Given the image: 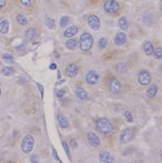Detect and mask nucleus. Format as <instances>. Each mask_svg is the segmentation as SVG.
Instances as JSON below:
<instances>
[{
  "instance_id": "17",
  "label": "nucleus",
  "mask_w": 162,
  "mask_h": 163,
  "mask_svg": "<svg viewBox=\"0 0 162 163\" xmlns=\"http://www.w3.org/2000/svg\"><path fill=\"white\" fill-rule=\"evenodd\" d=\"M153 50H154V47H153V43L149 41L144 42V51L148 56H150L153 54Z\"/></svg>"
},
{
  "instance_id": "5",
  "label": "nucleus",
  "mask_w": 162,
  "mask_h": 163,
  "mask_svg": "<svg viewBox=\"0 0 162 163\" xmlns=\"http://www.w3.org/2000/svg\"><path fill=\"white\" fill-rule=\"evenodd\" d=\"M120 9V6L116 0H105L104 10L108 13L113 14L118 12Z\"/></svg>"
},
{
  "instance_id": "31",
  "label": "nucleus",
  "mask_w": 162,
  "mask_h": 163,
  "mask_svg": "<svg viewBox=\"0 0 162 163\" xmlns=\"http://www.w3.org/2000/svg\"><path fill=\"white\" fill-rule=\"evenodd\" d=\"M2 58H3L5 61H7V63H10V62H12V61L14 60L13 56L11 55V54H3V56H2Z\"/></svg>"
},
{
  "instance_id": "18",
  "label": "nucleus",
  "mask_w": 162,
  "mask_h": 163,
  "mask_svg": "<svg viewBox=\"0 0 162 163\" xmlns=\"http://www.w3.org/2000/svg\"><path fill=\"white\" fill-rule=\"evenodd\" d=\"M118 25H119V28L123 29V31L127 30L129 28V22H128L127 19L124 17H121L118 20Z\"/></svg>"
},
{
  "instance_id": "39",
  "label": "nucleus",
  "mask_w": 162,
  "mask_h": 163,
  "mask_svg": "<svg viewBox=\"0 0 162 163\" xmlns=\"http://www.w3.org/2000/svg\"><path fill=\"white\" fill-rule=\"evenodd\" d=\"M71 145H72L73 149H75L77 146V144H76V142H75V140H72V141H71Z\"/></svg>"
},
{
  "instance_id": "37",
  "label": "nucleus",
  "mask_w": 162,
  "mask_h": 163,
  "mask_svg": "<svg viewBox=\"0 0 162 163\" xmlns=\"http://www.w3.org/2000/svg\"><path fill=\"white\" fill-rule=\"evenodd\" d=\"M37 86H38V88H39L40 90H41L42 98H43V94H44V89H43V86H42V84H37Z\"/></svg>"
},
{
  "instance_id": "4",
  "label": "nucleus",
  "mask_w": 162,
  "mask_h": 163,
  "mask_svg": "<svg viewBox=\"0 0 162 163\" xmlns=\"http://www.w3.org/2000/svg\"><path fill=\"white\" fill-rule=\"evenodd\" d=\"M134 137V131L133 128H126L121 132L119 140L122 144H126L131 141Z\"/></svg>"
},
{
  "instance_id": "34",
  "label": "nucleus",
  "mask_w": 162,
  "mask_h": 163,
  "mask_svg": "<svg viewBox=\"0 0 162 163\" xmlns=\"http://www.w3.org/2000/svg\"><path fill=\"white\" fill-rule=\"evenodd\" d=\"M30 161L32 163L38 162V156L37 154H32L30 157Z\"/></svg>"
},
{
  "instance_id": "33",
  "label": "nucleus",
  "mask_w": 162,
  "mask_h": 163,
  "mask_svg": "<svg viewBox=\"0 0 162 163\" xmlns=\"http://www.w3.org/2000/svg\"><path fill=\"white\" fill-rule=\"evenodd\" d=\"M21 4L23 5L24 7H28L31 6V0H20Z\"/></svg>"
},
{
  "instance_id": "9",
  "label": "nucleus",
  "mask_w": 162,
  "mask_h": 163,
  "mask_svg": "<svg viewBox=\"0 0 162 163\" xmlns=\"http://www.w3.org/2000/svg\"><path fill=\"white\" fill-rule=\"evenodd\" d=\"M88 24L89 27L93 30H98L101 27V20L97 15H90L88 17Z\"/></svg>"
},
{
  "instance_id": "13",
  "label": "nucleus",
  "mask_w": 162,
  "mask_h": 163,
  "mask_svg": "<svg viewBox=\"0 0 162 163\" xmlns=\"http://www.w3.org/2000/svg\"><path fill=\"white\" fill-rule=\"evenodd\" d=\"M114 43L118 46H122L127 42V35L123 32H118L116 33L115 37L113 38Z\"/></svg>"
},
{
  "instance_id": "32",
  "label": "nucleus",
  "mask_w": 162,
  "mask_h": 163,
  "mask_svg": "<svg viewBox=\"0 0 162 163\" xmlns=\"http://www.w3.org/2000/svg\"><path fill=\"white\" fill-rule=\"evenodd\" d=\"M62 145H63V149L65 150V153L67 154V156L70 157V149H69L68 145H67V143L65 142V141H63V142H62Z\"/></svg>"
},
{
  "instance_id": "29",
  "label": "nucleus",
  "mask_w": 162,
  "mask_h": 163,
  "mask_svg": "<svg viewBox=\"0 0 162 163\" xmlns=\"http://www.w3.org/2000/svg\"><path fill=\"white\" fill-rule=\"evenodd\" d=\"M68 23H69V17H67V16L62 17L60 19V21H59V24L62 28H65L68 24Z\"/></svg>"
},
{
  "instance_id": "20",
  "label": "nucleus",
  "mask_w": 162,
  "mask_h": 163,
  "mask_svg": "<svg viewBox=\"0 0 162 163\" xmlns=\"http://www.w3.org/2000/svg\"><path fill=\"white\" fill-rule=\"evenodd\" d=\"M58 121L59 124V126L62 128H67L69 126V122L67 119V117L63 116V115H58Z\"/></svg>"
},
{
  "instance_id": "12",
  "label": "nucleus",
  "mask_w": 162,
  "mask_h": 163,
  "mask_svg": "<svg viewBox=\"0 0 162 163\" xmlns=\"http://www.w3.org/2000/svg\"><path fill=\"white\" fill-rule=\"evenodd\" d=\"M78 72H79V67L75 63H71L67 66L66 69V74L69 77H75L78 74Z\"/></svg>"
},
{
  "instance_id": "10",
  "label": "nucleus",
  "mask_w": 162,
  "mask_h": 163,
  "mask_svg": "<svg viewBox=\"0 0 162 163\" xmlns=\"http://www.w3.org/2000/svg\"><path fill=\"white\" fill-rule=\"evenodd\" d=\"M87 140L88 143L93 147H97L101 145V140L99 136L93 132H88L87 133Z\"/></svg>"
},
{
  "instance_id": "25",
  "label": "nucleus",
  "mask_w": 162,
  "mask_h": 163,
  "mask_svg": "<svg viewBox=\"0 0 162 163\" xmlns=\"http://www.w3.org/2000/svg\"><path fill=\"white\" fill-rule=\"evenodd\" d=\"M15 72V69L12 67H4L2 68V73L6 76H12L13 73Z\"/></svg>"
},
{
  "instance_id": "42",
  "label": "nucleus",
  "mask_w": 162,
  "mask_h": 163,
  "mask_svg": "<svg viewBox=\"0 0 162 163\" xmlns=\"http://www.w3.org/2000/svg\"></svg>"
},
{
  "instance_id": "7",
  "label": "nucleus",
  "mask_w": 162,
  "mask_h": 163,
  "mask_svg": "<svg viewBox=\"0 0 162 163\" xmlns=\"http://www.w3.org/2000/svg\"><path fill=\"white\" fill-rule=\"evenodd\" d=\"M109 89L113 94L118 95L120 93L122 85H121V83L118 81V79L112 77L109 81Z\"/></svg>"
},
{
  "instance_id": "23",
  "label": "nucleus",
  "mask_w": 162,
  "mask_h": 163,
  "mask_svg": "<svg viewBox=\"0 0 162 163\" xmlns=\"http://www.w3.org/2000/svg\"><path fill=\"white\" fill-rule=\"evenodd\" d=\"M77 45V41L74 38H70L66 42V46L68 50H74Z\"/></svg>"
},
{
  "instance_id": "35",
  "label": "nucleus",
  "mask_w": 162,
  "mask_h": 163,
  "mask_svg": "<svg viewBox=\"0 0 162 163\" xmlns=\"http://www.w3.org/2000/svg\"><path fill=\"white\" fill-rule=\"evenodd\" d=\"M65 93H66V92H65L64 89H59V90L58 91V93H57V97H58V98H63V96H64Z\"/></svg>"
},
{
  "instance_id": "26",
  "label": "nucleus",
  "mask_w": 162,
  "mask_h": 163,
  "mask_svg": "<svg viewBox=\"0 0 162 163\" xmlns=\"http://www.w3.org/2000/svg\"><path fill=\"white\" fill-rule=\"evenodd\" d=\"M153 54L156 59H161L162 58V48L160 46L156 48L153 50Z\"/></svg>"
},
{
  "instance_id": "41",
  "label": "nucleus",
  "mask_w": 162,
  "mask_h": 163,
  "mask_svg": "<svg viewBox=\"0 0 162 163\" xmlns=\"http://www.w3.org/2000/svg\"><path fill=\"white\" fill-rule=\"evenodd\" d=\"M1 94H2V90H1V88H0V97H1Z\"/></svg>"
},
{
  "instance_id": "40",
  "label": "nucleus",
  "mask_w": 162,
  "mask_h": 163,
  "mask_svg": "<svg viewBox=\"0 0 162 163\" xmlns=\"http://www.w3.org/2000/svg\"><path fill=\"white\" fill-rule=\"evenodd\" d=\"M56 68H57V65H56L55 63H52L50 66V69H51V70H55Z\"/></svg>"
},
{
  "instance_id": "1",
  "label": "nucleus",
  "mask_w": 162,
  "mask_h": 163,
  "mask_svg": "<svg viewBox=\"0 0 162 163\" xmlns=\"http://www.w3.org/2000/svg\"><path fill=\"white\" fill-rule=\"evenodd\" d=\"M97 130L103 135H111L113 132V125L107 118H99L96 120Z\"/></svg>"
},
{
  "instance_id": "14",
  "label": "nucleus",
  "mask_w": 162,
  "mask_h": 163,
  "mask_svg": "<svg viewBox=\"0 0 162 163\" xmlns=\"http://www.w3.org/2000/svg\"><path fill=\"white\" fill-rule=\"evenodd\" d=\"M77 33H78V27L76 25H72L68 27V28L64 31V33L63 35L66 37H74L75 35H76Z\"/></svg>"
},
{
  "instance_id": "16",
  "label": "nucleus",
  "mask_w": 162,
  "mask_h": 163,
  "mask_svg": "<svg viewBox=\"0 0 162 163\" xmlns=\"http://www.w3.org/2000/svg\"><path fill=\"white\" fill-rule=\"evenodd\" d=\"M9 31V22L7 19H0V33L2 34H7Z\"/></svg>"
},
{
  "instance_id": "24",
  "label": "nucleus",
  "mask_w": 162,
  "mask_h": 163,
  "mask_svg": "<svg viewBox=\"0 0 162 163\" xmlns=\"http://www.w3.org/2000/svg\"><path fill=\"white\" fill-rule=\"evenodd\" d=\"M45 24H46V25L50 29H54V28H55L56 24L53 19L47 17V18L46 19V20H45Z\"/></svg>"
},
{
  "instance_id": "21",
  "label": "nucleus",
  "mask_w": 162,
  "mask_h": 163,
  "mask_svg": "<svg viewBox=\"0 0 162 163\" xmlns=\"http://www.w3.org/2000/svg\"><path fill=\"white\" fill-rule=\"evenodd\" d=\"M25 35L27 37V38L29 40L34 39L35 37H37V30L33 28H29L27 29V31L25 32Z\"/></svg>"
},
{
  "instance_id": "28",
  "label": "nucleus",
  "mask_w": 162,
  "mask_h": 163,
  "mask_svg": "<svg viewBox=\"0 0 162 163\" xmlns=\"http://www.w3.org/2000/svg\"><path fill=\"white\" fill-rule=\"evenodd\" d=\"M108 45V41L105 37H101L98 42V46L100 49H105Z\"/></svg>"
},
{
  "instance_id": "36",
  "label": "nucleus",
  "mask_w": 162,
  "mask_h": 163,
  "mask_svg": "<svg viewBox=\"0 0 162 163\" xmlns=\"http://www.w3.org/2000/svg\"><path fill=\"white\" fill-rule=\"evenodd\" d=\"M52 154H53V157H54V159H55V160H57V161H59V157H58V156L57 151H56L54 149L52 150Z\"/></svg>"
},
{
  "instance_id": "38",
  "label": "nucleus",
  "mask_w": 162,
  "mask_h": 163,
  "mask_svg": "<svg viewBox=\"0 0 162 163\" xmlns=\"http://www.w3.org/2000/svg\"><path fill=\"white\" fill-rule=\"evenodd\" d=\"M6 6V0H0V9H2Z\"/></svg>"
},
{
  "instance_id": "22",
  "label": "nucleus",
  "mask_w": 162,
  "mask_h": 163,
  "mask_svg": "<svg viewBox=\"0 0 162 163\" xmlns=\"http://www.w3.org/2000/svg\"><path fill=\"white\" fill-rule=\"evenodd\" d=\"M16 21H17V23L19 24H20V25L24 26L26 25L27 24H28V20L25 17V16L23 14H18L17 15V17H16Z\"/></svg>"
},
{
  "instance_id": "30",
  "label": "nucleus",
  "mask_w": 162,
  "mask_h": 163,
  "mask_svg": "<svg viewBox=\"0 0 162 163\" xmlns=\"http://www.w3.org/2000/svg\"><path fill=\"white\" fill-rule=\"evenodd\" d=\"M124 117L127 119V121L128 123H132L133 122V115H132L131 112H130L129 110H126L124 112Z\"/></svg>"
},
{
  "instance_id": "8",
  "label": "nucleus",
  "mask_w": 162,
  "mask_h": 163,
  "mask_svg": "<svg viewBox=\"0 0 162 163\" xmlns=\"http://www.w3.org/2000/svg\"><path fill=\"white\" fill-rule=\"evenodd\" d=\"M99 75L95 71H89L85 75V81L88 85H95L99 80Z\"/></svg>"
},
{
  "instance_id": "11",
  "label": "nucleus",
  "mask_w": 162,
  "mask_h": 163,
  "mask_svg": "<svg viewBox=\"0 0 162 163\" xmlns=\"http://www.w3.org/2000/svg\"><path fill=\"white\" fill-rule=\"evenodd\" d=\"M98 157H99L100 161L103 163H111L114 161V158L113 157V156L106 150L100 152Z\"/></svg>"
},
{
  "instance_id": "15",
  "label": "nucleus",
  "mask_w": 162,
  "mask_h": 163,
  "mask_svg": "<svg viewBox=\"0 0 162 163\" xmlns=\"http://www.w3.org/2000/svg\"><path fill=\"white\" fill-rule=\"evenodd\" d=\"M75 93L77 98L81 101H86L88 98V92L83 88H77L75 91Z\"/></svg>"
},
{
  "instance_id": "6",
  "label": "nucleus",
  "mask_w": 162,
  "mask_h": 163,
  "mask_svg": "<svg viewBox=\"0 0 162 163\" xmlns=\"http://www.w3.org/2000/svg\"><path fill=\"white\" fill-rule=\"evenodd\" d=\"M151 80H152V76L148 71L142 70L139 72L138 75V81L141 85H144V86L148 85L150 84Z\"/></svg>"
},
{
  "instance_id": "3",
  "label": "nucleus",
  "mask_w": 162,
  "mask_h": 163,
  "mask_svg": "<svg viewBox=\"0 0 162 163\" xmlns=\"http://www.w3.org/2000/svg\"><path fill=\"white\" fill-rule=\"evenodd\" d=\"M34 138L32 135H27L23 138L21 141V149L24 154H30L34 147Z\"/></svg>"
},
{
  "instance_id": "19",
  "label": "nucleus",
  "mask_w": 162,
  "mask_h": 163,
  "mask_svg": "<svg viewBox=\"0 0 162 163\" xmlns=\"http://www.w3.org/2000/svg\"><path fill=\"white\" fill-rule=\"evenodd\" d=\"M157 86H156V84H152V85H150L149 88L147 89V96L150 98H154V97L156 95V93H157Z\"/></svg>"
},
{
  "instance_id": "27",
  "label": "nucleus",
  "mask_w": 162,
  "mask_h": 163,
  "mask_svg": "<svg viewBox=\"0 0 162 163\" xmlns=\"http://www.w3.org/2000/svg\"><path fill=\"white\" fill-rule=\"evenodd\" d=\"M116 70L120 73L126 72L127 71V66L126 65L125 63H118L116 67Z\"/></svg>"
},
{
  "instance_id": "2",
  "label": "nucleus",
  "mask_w": 162,
  "mask_h": 163,
  "mask_svg": "<svg viewBox=\"0 0 162 163\" xmlns=\"http://www.w3.org/2000/svg\"><path fill=\"white\" fill-rule=\"evenodd\" d=\"M94 39L88 33H83L79 38V48L82 51H88L93 47Z\"/></svg>"
}]
</instances>
